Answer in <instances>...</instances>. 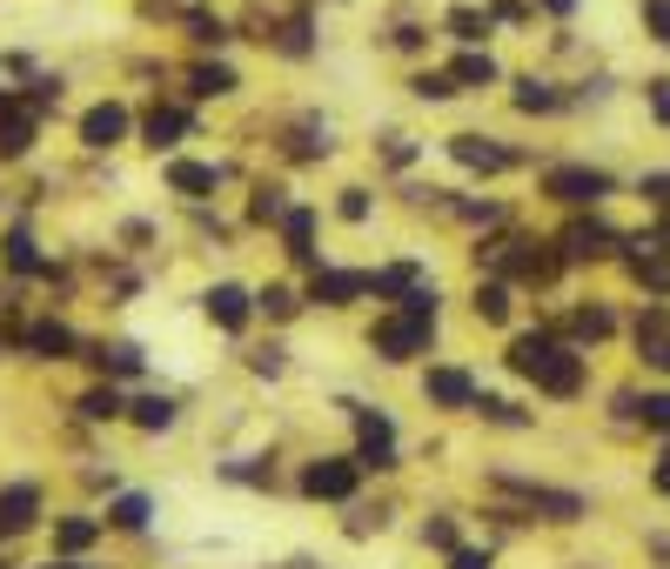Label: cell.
<instances>
[{
    "label": "cell",
    "mask_w": 670,
    "mask_h": 569,
    "mask_svg": "<svg viewBox=\"0 0 670 569\" xmlns=\"http://www.w3.org/2000/svg\"><path fill=\"white\" fill-rule=\"evenodd\" d=\"M510 369L530 375L543 395H576V389H583V362H576L556 336H517V342H510Z\"/></svg>",
    "instance_id": "cell-1"
},
{
    "label": "cell",
    "mask_w": 670,
    "mask_h": 569,
    "mask_svg": "<svg viewBox=\"0 0 670 569\" xmlns=\"http://www.w3.org/2000/svg\"><path fill=\"white\" fill-rule=\"evenodd\" d=\"M349 416H356V429H363V469H389L396 462V429H389V416H376V409H363V402H349Z\"/></svg>",
    "instance_id": "cell-8"
},
{
    "label": "cell",
    "mask_w": 670,
    "mask_h": 569,
    "mask_svg": "<svg viewBox=\"0 0 670 569\" xmlns=\"http://www.w3.org/2000/svg\"><path fill=\"white\" fill-rule=\"evenodd\" d=\"M202 302H208V315L221 321V329H241V321H248V295H241L235 282H221V288H208Z\"/></svg>",
    "instance_id": "cell-18"
},
{
    "label": "cell",
    "mask_w": 670,
    "mask_h": 569,
    "mask_svg": "<svg viewBox=\"0 0 670 569\" xmlns=\"http://www.w3.org/2000/svg\"><path fill=\"white\" fill-rule=\"evenodd\" d=\"M476 315L483 321H510V288H502V282H476Z\"/></svg>",
    "instance_id": "cell-25"
},
{
    "label": "cell",
    "mask_w": 670,
    "mask_h": 569,
    "mask_svg": "<svg viewBox=\"0 0 670 569\" xmlns=\"http://www.w3.org/2000/svg\"><path fill=\"white\" fill-rule=\"evenodd\" d=\"M450 569H489V556H483V549H456V562H450Z\"/></svg>",
    "instance_id": "cell-46"
},
{
    "label": "cell",
    "mask_w": 670,
    "mask_h": 569,
    "mask_svg": "<svg viewBox=\"0 0 670 569\" xmlns=\"http://www.w3.org/2000/svg\"><path fill=\"white\" fill-rule=\"evenodd\" d=\"M8 262H14L21 275H41V255H34V234H28V228L8 234Z\"/></svg>",
    "instance_id": "cell-30"
},
{
    "label": "cell",
    "mask_w": 670,
    "mask_h": 569,
    "mask_svg": "<svg viewBox=\"0 0 670 569\" xmlns=\"http://www.w3.org/2000/svg\"><path fill=\"white\" fill-rule=\"evenodd\" d=\"M450 154L463 161V168H476V175H502V168H510V147H496V141H483V134H456Z\"/></svg>",
    "instance_id": "cell-12"
},
{
    "label": "cell",
    "mask_w": 670,
    "mask_h": 569,
    "mask_svg": "<svg viewBox=\"0 0 670 569\" xmlns=\"http://www.w3.org/2000/svg\"><path fill=\"white\" fill-rule=\"evenodd\" d=\"M168 182H175L182 195H215V168H202V161H175V168H168Z\"/></svg>",
    "instance_id": "cell-22"
},
{
    "label": "cell",
    "mask_w": 670,
    "mask_h": 569,
    "mask_svg": "<svg viewBox=\"0 0 670 569\" xmlns=\"http://www.w3.org/2000/svg\"><path fill=\"white\" fill-rule=\"evenodd\" d=\"M617 409L644 429H670V395H617Z\"/></svg>",
    "instance_id": "cell-19"
},
{
    "label": "cell",
    "mask_w": 670,
    "mask_h": 569,
    "mask_svg": "<svg viewBox=\"0 0 670 569\" xmlns=\"http://www.w3.org/2000/svg\"><path fill=\"white\" fill-rule=\"evenodd\" d=\"M28 349H34V355H54V362H61V355H74V336L61 329V321H34V329H28Z\"/></svg>",
    "instance_id": "cell-21"
},
{
    "label": "cell",
    "mask_w": 670,
    "mask_h": 569,
    "mask_svg": "<svg viewBox=\"0 0 670 569\" xmlns=\"http://www.w3.org/2000/svg\"><path fill=\"white\" fill-rule=\"evenodd\" d=\"M650 108H657V121L670 128V80H657V88H650Z\"/></svg>",
    "instance_id": "cell-43"
},
{
    "label": "cell",
    "mask_w": 670,
    "mask_h": 569,
    "mask_svg": "<svg viewBox=\"0 0 670 569\" xmlns=\"http://www.w3.org/2000/svg\"><path fill=\"white\" fill-rule=\"evenodd\" d=\"M644 21H650V34L670 47V0H644Z\"/></svg>",
    "instance_id": "cell-39"
},
{
    "label": "cell",
    "mask_w": 670,
    "mask_h": 569,
    "mask_svg": "<svg viewBox=\"0 0 670 569\" xmlns=\"http://www.w3.org/2000/svg\"><path fill=\"white\" fill-rule=\"evenodd\" d=\"M469 409H476V416H489V423H510V429H523V409H517V402H496V395H476Z\"/></svg>",
    "instance_id": "cell-32"
},
{
    "label": "cell",
    "mask_w": 670,
    "mask_h": 569,
    "mask_svg": "<svg viewBox=\"0 0 670 569\" xmlns=\"http://www.w3.org/2000/svg\"><path fill=\"white\" fill-rule=\"evenodd\" d=\"M489 269H502V275H517V282H556V269H563V249L556 241H496L489 249Z\"/></svg>",
    "instance_id": "cell-2"
},
{
    "label": "cell",
    "mask_w": 670,
    "mask_h": 569,
    "mask_svg": "<svg viewBox=\"0 0 670 569\" xmlns=\"http://www.w3.org/2000/svg\"><path fill=\"white\" fill-rule=\"evenodd\" d=\"M430 329H436V315H415V308H396L389 321H376V336H369V349H376L382 362H409V355H423V349H430Z\"/></svg>",
    "instance_id": "cell-3"
},
{
    "label": "cell",
    "mask_w": 670,
    "mask_h": 569,
    "mask_svg": "<svg viewBox=\"0 0 670 569\" xmlns=\"http://www.w3.org/2000/svg\"><path fill=\"white\" fill-rule=\"evenodd\" d=\"M517 108L523 114H550V108H563V95L543 88V80H517Z\"/></svg>",
    "instance_id": "cell-27"
},
{
    "label": "cell",
    "mask_w": 670,
    "mask_h": 569,
    "mask_svg": "<svg viewBox=\"0 0 670 569\" xmlns=\"http://www.w3.org/2000/svg\"><path fill=\"white\" fill-rule=\"evenodd\" d=\"M610 329H617L610 308H576V315H570V336H576V342H604Z\"/></svg>",
    "instance_id": "cell-23"
},
{
    "label": "cell",
    "mask_w": 670,
    "mask_h": 569,
    "mask_svg": "<svg viewBox=\"0 0 670 569\" xmlns=\"http://www.w3.org/2000/svg\"><path fill=\"white\" fill-rule=\"evenodd\" d=\"M543 188H550L556 201H570V208H591V201L610 195V175H604V168H550Z\"/></svg>",
    "instance_id": "cell-7"
},
{
    "label": "cell",
    "mask_w": 670,
    "mask_h": 569,
    "mask_svg": "<svg viewBox=\"0 0 670 569\" xmlns=\"http://www.w3.org/2000/svg\"><path fill=\"white\" fill-rule=\"evenodd\" d=\"M409 88L423 95V101H450V95H456V74H415Z\"/></svg>",
    "instance_id": "cell-34"
},
{
    "label": "cell",
    "mask_w": 670,
    "mask_h": 569,
    "mask_svg": "<svg viewBox=\"0 0 670 569\" xmlns=\"http://www.w3.org/2000/svg\"><path fill=\"white\" fill-rule=\"evenodd\" d=\"M248 215H256V221H282V215H289L282 188H256V201H248Z\"/></svg>",
    "instance_id": "cell-35"
},
{
    "label": "cell",
    "mask_w": 670,
    "mask_h": 569,
    "mask_svg": "<svg viewBox=\"0 0 670 569\" xmlns=\"http://www.w3.org/2000/svg\"><path fill=\"white\" fill-rule=\"evenodd\" d=\"M637 355L670 375V308H644L637 315Z\"/></svg>",
    "instance_id": "cell-9"
},
{
    "label": "cell",
    "mask_w": 670,
    "mask_h": 569,
    "mask_svg": "<svg viewBox=\"0 0 670 569\" xmlns=\"http://www.w3.org/2000/svg\"><path fill=\"white\" fill-rule=\"evenodd\" d=\"M543 8H550V14H570V0H543Z\"/></svg>",
    "instance_id": "cell-49"
},
{
    "label": "cell",
    "mask_w": 670,
    "mask_h": 569,
    "mask_svg": "<svg viewBox=\"0 0 670 569\" xmlns=\"http://www.w3.org/2000/svg\"><path fill=\"white\" fill-rule=\"evenodd\" d=\"M248 369H256V375H282V349H262V355H248Z\"/></svg>",
    "instance_id": "cell-42"
},
{
    "label": "cell",
    "mask_w": 670,
    "mask_h": 569,
    "mask_svg": "<svg viewBox=\"0 0 670 569\" xmlns=\"http://www.w3.org/2000/svg\"><path fill=\"white\" fill-rule=\"evenodd\" d=\"M34 516H41V496L28 490V482H14V490H0V543H8V536H21Z\"/></svg>",
    "instance_id": "cell-14"
},
{
    "label": "cell",
    "mask_w": 670,
    "mask_h": 569,
    "mask_svg": "<svg viewBox=\"0 0 670 569\" xmlns=\"http://www.w3.org/2000/svg\"><path fill=\"white\" fill-rule=\"evenodd\" d=\"M450 34H456V41H483V34H489V14H476V8H450Z\"/></svg>",
    "instance_id": "cell-31"
},
{
    "label": "cell",
    "mask_w": 670,
    "mask_h": 569,
    "mask_svg": "<svg viewBox=\"0 0 670 569\" xmlns=\"http://www.w3.org/2000/svg\"><path fill=\"white\" fill-rule=\"evenodd\" d=\"M644 201H657V208H670V175H644Z\"/></svg>",
    "instance_id": "cell-41"
},
{
    "label": "cell",
    "mask_w": 670,
    "mask_h": 569,
    "mask_svg": "<svg viewBox=\"0 0 670 569\" xmlns=\"http://www.w3.org/2000/svg\"><path fill=\"white\" fill-rule=\"evenodd\" d=\"M502 490H510L523 510H543L550 523H576L583 516V496H570V490H543V482H517V475H502Z\"/></svg>",
    "instance_id": "cell-6"
},
{
    "label": "cell",
    "mask_w": 670,
    "mask_h": 569,
    "mask_svg": "<svg viewBox=\"0 0 670 569\" xmlns=\"http://www.w3.org/2000/svg\"><path fill=\"white\" fill-rule=\"evenodd\" d=\"M423 536H430V543H436V549H456V529H450V523H430V529H423Z\"/></svg>",
    "instance_id": "cell-45"
},
{
    "label": "cell",
    "mask_w": 670,
    "mask_h": 569,
    "mask_svg": "<svg viewBox=\"0 0 670 569\" xmlns=\"http://www.w3.org/2000/svg\"><path fill=\"white\" fill-rule=\"evenodd\" d=\"M195 41H208V47H221V41H228V28H221V21H195Z\"/></svg>",
    "instance_id": "cell-44"
},
{
    "label": "cell",
    "mask_w": 670,
    "mask_h": 569,
    "mask_svg": "<svg viewBox=\"0 0 670 569\" xmlns=\"http://www.w3.org/2000/svg\"><path fill=\"white\" fill-rule=\"evenodd\" d=\"M182 134H188V114L182 108H154L148 114V147H175Z\"/></svg>",
    "instance_id": "cell-20"
},
{
    "label": "cell",
    "mask_w": 670,
    "mask_h": 569,
    "mask_svg": "<svg viewBox=\"0 0 670 569\" xmlns=\"http://www.w3.org/2000/svg\"><path fill=\"white\" fill-rule=\"evenodd\" d=\"M188 80H195V95H228V88H235V74H228V67H195Z\"/></svg>",
    "instance_id": "cell-36"
},
{
    "label": "cell",
    "mask_w": 670,
    "mask_h": 569,
    "mask_svg": "<svg viewBox=\"0 0 670 569\" xmlns=\"http://www.w3.org/2000/svg\"><path fill=\"white\" fill-rule=\"evenodd\" d=\"M456 88H489V80H496V61L489 54H456Z\"/></svg>",
    "instance_id": "cell-24"
},
{
    "label": "cell",
    "mask_w": 670,
    "mask_h": 569,
    "mask_svg": "<svg viewBox=\"0 0 670 569\" xmlns=\"http://www.w3.org/2000/svg\"><path fill=\"white\" fill-rule=\"evenodd\" d=\"M630 275L650 295H670V255H663V241H630Z\"/></svg>",
    "instance_id": "cell-11"
},
{
    "label": "cell",
    "mask_w": 670,
    "mask_h": 569,
    "mask_svg": "<svg viewBox=\"0 0 670 569\" xmlns=\"http://www.w3.org/2000/svg\"><path fill=\"white\" fill-rule=\"evenodd\" d=\"M95 362H101L108 375H141V349H134V342H115V349H95Z\"/></svg>",
    "instance_id": "cell-28"
},
{
    "label": "cell",
    "mask_w": 670,
    "mask_h": 569,
    "mask_svg": "<svg viewBox=\"0 0 670 569\" xmlns=\"http://www.w3.org/2000/svg\"><path fill=\"white\" fill-rule=\"evenodd\" d=\"M282 234H289V255L315 269V215H309V208H289V215H282Z\"/></svg>",
    "instance_id": "cell-17"
},
{
    "label": "cell",
    "mask_w": 670,
    "mask_h": 569,
    "mask_svg": "<svg viewBox=\"0 0 670 569\" xmlns=\"http://www.w3.org/2000/svg\"><path fill=\"white\" fill-rule=\"evenodd\" d=\"M121 409H128V402L115 389H88V395H80V416H88V423H115Z\"/></svg>",
    "instance_id": "cell-26"
},
{
    "label": "cell",
    "mask_w": 670,
    "mask_h": 569,
    "mask_svg": "<svg viewBox=\"0 0 670 569\" xmlns=\"http://www.w3.org/2000/svg\"><path fill=\"white\" fill-rule=\"evenodd\" d=\"M356 475H363V462H343V456H328V462H309V469H302V496L343 503V496H356Z\"/></svg>",
    "instance_id": "cell-5"
},
{
    "label": "cell",
    "mask_w": 670,
    "mask_h": 569,
    "mask_svg": "<svg viewBox=\"0 0 670 569\" xmlns=\"http://www.w3.org/2000/svg\"><path fill=\"white\" fill-rule=\"evenodd\" d=\"M134 423L141 429H168V423H175V402H168V395H141L134 402Z\"/></svg>",
    "instance_id": "cell-29"
},
{
    "label": "cell",
    "mask_w": 670,
    "mask_h": 569,
    "mask_svg": "<svg viewBox=\"0 0 670 569\" xmlns=\"http://www.w3.org/2000/svg\"><path fill=\"white\" fill-rule=\"evenodd\" d=\"M556 249H563V262H604V255H617L624 249V234L610 228V221H570L563 234H556Z\"/></svg>",
    "instance_id": "cell-4"
},
{
    "label": "cell",
    "mask_w": 670,
    "mask_h": 569,
    "mask_svg": "<svg viewBox=\"0 0 670 569\" xmlns=\"http://www.w3.org/2000/svg\"><path fill=\"white\" fill-rule=\"evenodd\" d=\"M34 114H41V108H28V101H8V108H0V161H14V154L34 147Z\"/></svg>",
    "instance_id": "cell-10"
},
{
    "label": "cell",
    "mask_w": 670,
    "mask_h": 569,
    "mask_svg": "<svg viewBox=\"0 0 670 569\" xmlns=\"http://www.w3.org/2000/svg\"><path fill=\"white\" fill-rule=\"evenodd\" d=\"M657 490H663V496H670V456H663V462H657Z\"/></svg>",
    "instance_id": "cell-47"
},
{
    "label": "cell",
    "mask_w": 670,
    "mask_h": 569,
    "mask_svg": "<svg viewBox=\"0 0 670 569\" xmlns=\"http://www.w3.org/2000/svg\"><path fill=\"white\" fill-rule=\"evenodd\" d=\"M47 569H95V562H47Z\"/></svg>",
    "instance_id": "cell-50"
},
{
    "label": "cell",
    "mask_w": 670,
    "mask_h": 569,
    "mask_svg": "<svg viewBox=\"0 0 670 569\" xmlns=\"http://www.w3.org/2000/svg\"><path fill=\"white\" fill-rule=\"evenodd\" d=\"M121 134H128V108L121 101H101V108L80 114V141H88V147H115Z\"/></svg>",
    "instance_id": "cell-13"
},
{
    "label": "cell",
    "mask_w": 670,
    "mask_h": 569,
    "mask_svg": "<svg viewBox=\"0 0 670 569\" xmlns=\"http://www.w3.org/2000/svg\"><path fill=\"white\" fill-rule=\"evenodd\" d=\"M369 215V188H343V221H363Z\"/></svg>",
    "instance_id": "cell-40"
},
{
    "label": "cell",
    "mask_w": 670,
    "mask_h": 569,
    "mask_svg": "<svg viewBox=\"0 0 670 569\" xmlns=\"http://www.w3.org/2000/svg\"><path fill=\"white\" fill-rule=\"evenodd\" d=\"M369 288V275H356V269H315V302H328V308H343V302H356Z\"/></svg>",
    "instance_id": "cell-15"
},
{
    "label": "cell",
    "mask_w": 670,
    "mask_h": 569,
    "mask_svg": "<svg viewBox=\"0 0 670 569\" xmlns=\"http://www.w3.org/2000/svg\"><path fill=\"white\" fill-rule=\"evenodd\" d=\"M108 523H115V529H141V523H148V496H121V503L108 510Z\"/></svg>",
    "instance_id": "cell-33"
},
{
    "label": "cell",
    "mask_w": 670,
    "mask_h": 569,
    "mask_svg": "<svg viewBox=\"0 0 670 569\" xmlns=\"http://www.w3.org/2000/svg\"><path fill=\"white\" fill-rule=\"evenodd\" d=\"M262 308H269L275 321H289V315H295L302 302H295V288H262Z\"/></svg>",
    "instance_id": "cell-38"
},
{
    "label": "cell",
    "mask_w": 670,
    "mask_h": 569,
    "mask_svg": "<svg viewBox=\"0 0 670 569\" xmlns=\"http://www.w3.org/2000/svg\"><path fill=\"white\" fill-rule=\"evenodd\" d=\"M423 395H430V402H443V409H469V402H476V382H469L463 369H430Z\"/></svg>",
    "instance_id": "cell-16"
},
{
    "label": "cell",
    "mask_w": 670,
    "mask_h": 569,
    "mask_svg": "<svg viewBox=\"0 0 670 569\" xmlns=\"http://www.w3.org/2000/svg\"><path fill=\"white\" fill-rule=\"evenodd\" d=\"M95 529H101V523H61V536H54V543L74 556V549H88V543H95Z\"/></svg>",
    "instance_id": "cell-37"
},
{
    "label": "cell",
    "mask_w": 670,
    "mask_h": 569,
    "mask_svg": "<svg viewBox=\"0 0 670 569\" xmlns=\"http://www.w3.org/2000/svg\"><path fill=\"white\" fill-rule=\"evenodd\" d=\"M650 549H657V556H663V562H670V536H657V543H650Z\"/></svg>",
    "instance_id": "cell-48"
},
{
    "label": "cell",
    "mask_w": 670,
    "mask_h": 569,
    "mask_svg": "<svg viewBox=\"0 0 670 569\" xmlns=\"http://www.w3.org/2000/svg\"><path fill=\"white\" fill-rule=\"evenodd\" d=\"M0 569H8V562H0Z\"/></svg>",
    "instance_id": "cell-51"
}]
</instances>
